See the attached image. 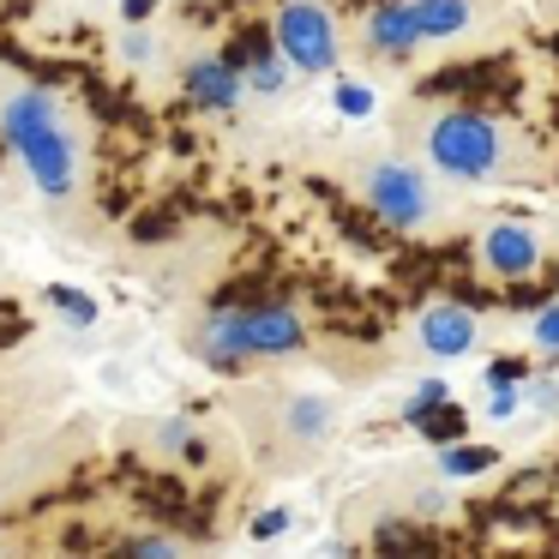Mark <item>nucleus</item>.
Masks as SVG:
<instances>
[{
  "label": "nucleus",
  "instance_id": "1",
  "mask_svg": "<svg viewBox=\"0 0 559 559\" xmlns=\"http://www.w3.org/2000/svg\"><path fill=\"white\" fill-rule=\"evenodd\" d=\"M397 133L451 187H535L554 169V157L523 127L493 121L469 103H409L397 115Z\"/></svg>",
  "mask_w": 559,
  "mask_h": 559
},
{
  "label": "nucleus",
  "instance_id": "2",
  "mask_svg": "<svg viewBox=\"0 0 559 559\" xmlns=\"http://www.w3.org/2000/svg\"><path fill=\"white\" fill-rule=\"evenodd\" d=\"M349 187L385 229L397 235H445L457 223V199L445 193V175L427 169L415 151H367L349 169Z\"/></svg>",
  "mask_w": 559,
  "mask_h": 559
},
{
  "label": "nucleus",
  "instance_id": "3",
  "mask_svg": "<svg viewBox=\"0 0 559 559\" xmlns=\"http://www.w3.org/2000/svg\"><path fill=\"white\" fill-rule=\"evenodd\" d=\"M0 139L13 145V157L25 163L31 187H37L43 199H73L79 187V145L73 133H67V115L61 103L49 97V91L37 85H19L13 97H0Z\"/></svg>",
  "mask_w": 559,
  "mask_h": 559
},
{
  "label": "nucleus",
  "instance_id": "4",
  "mask_svg": "<svg viewBox=\"0 0 559 559\" xmlns=\"http://www.w3.org/2000/svg\"><path fill=\"white\" fill-rule=\"evenodd\" d=\"M271 43L283 49V61L307 79H325L337 73L343 61V31L331 19L325 0H277V13H271Z\"/></svg>",
  "mask_w": 559,
  "mask_h": 559
},
{
  "label": "nucleus",
  "instance_id": "5",
  "mask_svg": "<svg viewBox=\"0 0 559 559\" xmlns=\"http://www.w3.org/2000/svg\"><path fill=\"white\" fill-rule=\"evenodd\" d=\"M271 427H277L289 457H319L337 433V409H331V397H313V391H283L277 409H271Z\"/></svg>",
  "mask_w": 559,
  "mask_h": 559
},
{
  "label": "nucleus",
  "instance_id": "6",
  "mask_svg": "<svg viewBox=\"0 0 559 559\" xmlns=\"http://www.w3.org/2000/svg\"><path fill=\"white\" fill-rule=\"evenodd\" d=\"M475 259H481V271L493 283H530L542 271V235H535V223H518V217L487 223Z\"/></svg>",
  "mask_w": 559,
  "mask_h": 559
},
{
  "label": "nucleus",
  "instance_id": "7",
  "mask_svg": "<svg viewBox=\"0 0 559 559\" xmlns=\"http://www.w3.org/2000/svg\"><path fill=\"white\" fill-rule=\"evenodd\" d=\"M421 43H427V31L409 0H379L373 13L361 19V49L385 67H409L421 55Z\"/></svg>",
  "mask_w": 559,
  "mask_h": 559
},
{
  "label": "nucleus",
  "instance_id": "8",
  "mask_svg": "<svg viewBox=\"0 0 559 559\" xmlns=\"http://www.w3.org/2000/svg\"><path fill=\"white\" fill-rule=\"evenodd\" d=\"M181 91H187V103H193V109H205V115H229V109H241V97H247L241 61H235V55H217V49L187 55V67H181Z\"/></svg>",
  "mask_w": 559,
  "mask_h": 559
},
{
  "label": "nucleus",
  "instance_id": "9",
  "mask_svg": "<svg viewBox=\"0 0 559 559\" xmlns=\"http://www.w3.org/2000/svg\"><path fill=\"white\" fill-rule=\"evenodd\" d=\"M187 349H193L211 373H247V367H253V349H247L241 307H217V313H205L193 331H187Z\"/></svg>",
  "mask_w": 559,
  "mask_h": 559
},
{
  "label": "nucleus",
  "instance_id": "10",
  "mask_svg": "<svg viewBox=\"0 0 559 559\" xmlns=\"http://www.w3.org/2000/svg\"><path fill=\"white\" fill-rule=\"evenodd\" d=\"M241 325H247V349H253V361H289V355L307 349V319L295 313L289 301L241 307Z\"/></svg>",
  "mask_w": 559,
  "mask_h": 559
},
{
  "label": "nucleus",
  "instance_id": "11",
  "mask_svg": "<svg viewBox=\"0 0 559 559\" xmlns=\"http://www.w3.org/2000/svg\"><path fill=\"white\" fill-rule=\"evenodd\" d=\"M415 343H421L427 355H439V361H457V355H469L475 343H481V319H475L469 307H457V301H439V307L421 313Z\"/></svg>",
  "mask_w": 559,
  "mask_h": 559
},
{
  "label": "nucleus",
  "instance_id": "12",
  "mask_svg": "<svg viewBox=\"0 0 559 559\" xmlns=\"http://www.w3.org/2000/svg\"><path fill=\"white\" fill-rule=\"evenodd\" d=\"M235 61H241V79H247V91H253V97L277 103L283 91H289V73H295V67L283 61V49H277V43L253 37V43H247V55H235Z\"/></svg>",
  "mask_w": 559,
  "mask_h": 559
},
{
  "label": "nucleus",
  "instance_id": "13",
  "mask_svg": "<svg viewBox=\"0 0 559 559\" xmlns=\"http://www.w3.org/2000/svg\"><path fill=\"white\" fill-rule=\"evenodd\" d=\"M409 7H415V19H421L427 43H457L475 31L487 0H409Z\"/></svg>",
  "mask_w": 559,
  "mask_h": 559
},
{
  "label": "nucleus",
  "instance_id": "14",
  "mask_svg": "<svg viewBox=\"0 0 559 559\" xmlns=\"http://www.w3.org/2000/svg\"><path fill=\"white\" fill-rule=\"evenodd\" d=\"M43 301H49V313H61L67 331H91L103 319L97 295H79V289H67V283H49V289H43Z\"/></svg>",
  "mask_w": 559,
  "mask_h": 559
},
{
  "label": "nucleus",
  "instance_id": "15",
  "mask_svg": "<svg viewBox=\"0 0 559 559\" xmlns=\"http://www.w3.org/2000/svg\"><path fill=\"white\" fill-rule=\"evenodd\" d=\"M157 451H169V457L193 463L205 445H199V427L187 421V415H163V421H157Z\"/></svg>",
  "mask_w": 559,
  "mask_h": 559
},
{
  "label": "nucleus",
  "instance_id": "16",
  "mask_svg": "<svg viewBox=\"0 0 559 559\" xmlns=\"http://www.w3.org/2000/svg\"><path fill=\"white\" fill-rule=\"evenodd\" d=\"M499 463V451H487V445H451V451H439V469L445 475H481V469H493Z\"/></svg>",
  "mask_w": 559,
  "mask_h": 559
},
{
  "label": "nucleus",
  "instance_id": "17",
  "mask_svg": "<svg viewBox=\"0 0 559 559\" xmlns=\"http://www.w3.org/2000/svg\"><path fill=\"white\" fill-rule=\"evenodd\" d=\"M121 554H133V559H169V554H187V542H181V535H157V530H145V535H127Z\"/></svg>",
  "mask_w": 559,
  "mask_h": 559
},
{
  "label": "nucleus",
  "instance_id": "18",
  "mask_svg": "<svg viewBox=\"0 0 559 559\" xmlns=\"http://www.w3.org/2000/svg\"><path fill=\"white\" fill-rule=\"evenodd\" d=\"M415 427L427 439H463V409H427V415H415Z\"/></svg>",
  "mask_w": 559,
  "mask_h": 559
},
{
  "label": "nucleus",
  "instance_id": "19",
  "mask_svg": "<svg viewBox=\"0 0 559 559\" xmlns=\"http://www.w3.org/2000/svg\"><path fill=\"white\" fill-rule=\"evenodd\" d=\"M535 349L559 355V301H547L542 313H535Z\"/></svg>",
  "mask_w": 559,
  "mask_h": 559
},
{
  "label": "nucleus",
  "instance_id": "20",
  "mask_svg": "<svg viewBox=\"0 0 559 559\" xmlns=\"http://www.w3.org/2000/svg\"><path fill=\"white\" fill-rule=\"evenodd\" d=\"M121 55H127V67H151V55H157V43H151V31L127 25V37H121Z\"/></svg>",
  "mask_w": 559,
  "mask_h": 559
},
{
  "label": "nucleus",
  "instance_id": "21",
  "mask_svg": "<svg viewBox=\"0 0 559 559\" xmlns=\"http://www.w3.org/2000/svg\"><path fill=\"white\" fill-rule=\"evenodd\" d=\"M151 7H157V0H121V19H127V25H145Z\"/></svg>",
  "mask_w": 559,
  "mask_h": 559
},
{
  "label": "nucleus",
  "instance_id": "22",
  "mask_svg": "<svg viewBox=\"0 0 559 559\" xmlns=\"http://www.w3.org/2000/svg\"><path fill=\"white\" fill-rule=\"evenodd\" d=\"M283 523H289V511H283V506H277V511H265V518H259V523H253V535H277V530H283Z\"/></svg>",
  "mask_w": 559,
  "mask_h": 559
}]
</instances>
